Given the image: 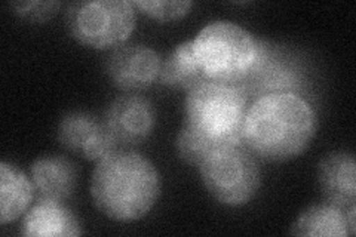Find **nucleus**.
Returning a JSON list of instances; mask_svg holds the SVG:
<instances>
[{"label":"nucleus","mask_w":356,"mask_h":237,"mask_svg":"<svg viewBox=\"0 0 356 237\" xmlns=\"http://www.w3.org/2000/svg\"><path fill=\"white\" fill-rule=\"evenodd\" d=\"M250 98L241 85L205 81L187 91L183 126L211 150L242 142Z\"/></svg>","instance_id":"obj_3"},{"label":"nucleus","mask_w":356,"mask_h":237,"mask_svg":"<svg viewBox=\"0 0 356 237\" xmlns=\"http://www.w3.org/2000/svg\"><path fill=\"white\" fill-rule=\"evenodd\" d=\"M132 5L156 21L171 22L184 18L195 3L183 0H136Z\"/></svg>","instance_id":"obj_17"},{"label":"nucleus","mask_w":356,"mask_h":237,"mask_svg":"<svg viewBox=\"0 0 356 237\" xmlns=\"http://www.w3.org/2000/svg\"><path fill=\"white\" fill-rule=\"evenodd\" d=\"M193 49L207 81L239 85L252 72L259 38L236 22L217 19L197 33Z\"/></svg>","instance_id":"obj_4"},{"label":"nucleus","mask_w":356,"mask_h":237,"mask_svg":"<svg viewBox=\"0 0 356 237\" xmlns=\"http://www.w3.org/2000/svg\"><path fill=\"white\" fill-rule=\"evenodd\" d=\"M70 36L94 49L124 44L137 26V13L127 0H92L73 3L65 15Z\"/></svg>","instance_id":"obj_6"},{"label":"nucleus","mask_w":356,"mask_h":237,"mask_svg":"<svg viewBox=\"0 0 356 237\" xmlns=\"http://www.w3.org/2000/svg\"><path fill=\"white\" fill-rule=\"evenodd\" d=\"M316 184L325 202L348 209L356 202V163L348 150L327 153L316 166Z\"/></svg>","instance_id":"obj_11"},{"label":"nucleus","mask_w":356,"mask_h":237,"mask_svg":"<svg viewBox=\"0 0 356 237\" xmlns=\"http://www.w3.org/2000/svg\"><path fill=\"white\" fill-rule=\"evenodd\" d=\"M318 116L297 94H272L252 101L242 125V142L267 162H288L302 156L314 141Z\"/></svg>","instance_id":"obj_1"},{"label":"nucleus","mask_w":356,"mask_h":237,"mask_svg":"<svg viewBox=\"0 0 356 237\" xmlns=\"http://www.w3.org/2000/svg\"><path fill=\"white\" fill-rule=\"evenodd\" d=\"M36 188L31 178L8 162L0 163V222L9 224L29 211Z\"/></svg>","instance_id":"obj_14"},{"label":"nucleus","mask_w":356,"mask_h":237,"mask_svg":"<svg viewBox=\"0 0 356 237\" xmlns=\"http://www.w3.org/2000/svg\"><path fill=\"white\" fill-rule=\"evenodd\" d=\"M57 138L64 149L95 163L119 149L104 119L89 111L74 110L64 115L58 123Z\"/></svg>","instance_id":"obj_9"},{"label":"nucleus","mask_w":356,"mask_h":237,"mask_svg":"<svg viewBox=\"0 0 356 237\" xmlns=\"http://www.w3.org/2000/svg\"><path fill=\"white\" fill-rule=\"evenodd\" d=\"M197 169L209 196L225 206L248 205L261 186L259 159L243 142L220 147Z\"/></svg>","instance_id":"obj_5"},{"label":"nucleus","mask_w":356,"mask_h":237,"mask_svg":"<svg viewBox=\"0 0 356 237\" xmlns=\"http://www.w3.org/2000/svg\"><path fill=\"white\" fill-rule=\"evenodd\" d=\"M103 119L118 145L131 147L150 137L156 125V111L146 97L127 94L111 101Z\"/></svg>","instance_id":"obj_10"},{"label":"nucleus","mask_w":356,"mask_h":237,"mask_svg":"<svg viewBox=\"0 0 356 237\" xmlns=\"http://www.w3.org/2000/svg\"><path fill=\"white\" fill-rule=\"evenodd\" d=\"M289 234L309 237H348L350 230L346 209L328 202L306 208L291 225Z\"/></svg>","instance_id":"obj_15"},{"label":"nucleus","mask_w":356,"mask_h":237,"mask_svg":"<svg viewBox=\"0 0 356 237\" xmlns=\"http://www.w3.org/2000/svg\"><path fill=\"white\" fill-rule=\"evenodd\" d=\"M205 81L207 77L196 60L193 40H186L177 44L165 58H162L159 82L163 86L183 89L187 92Z\"/></svg>","instance_id":"obj_16"},{"label":"nucleus","mask_w":356,"mask_h":237,"mask_svg":"<svg viewBox=\"0 0 356 237\" xmlns=\"http://www.w3.org/2000/svg\"><path fill=\"white\" fill-rule=\"evenodd\" d=\"M82 233L76 213L64 202L48 199H38L19 224V234L26 237H73Z\"/></svg>","instance_id":"obj_12"},{"label":"nucleus","mask_w":356,"mask_h":237,"mask_svg":"<svg viewBox=\"0 0 356 237\" xmlns=\"http://www.w3.org/2000/svg\"><path fill=\"white\" fill-rule=\"evenodd\" d=\"M162 191L156 166L137 152L119 147L97 162L89 193L104 217L118 222H132L146 217Z\"/></svg>","instance_id":"obj_2"},{"label":"nucleus","mask_w":356,"mask_h":237,"mask_svg":"<svg viewBox=\"0 0 356 237\" xmlns=\"http://www.w3.org/2000/svg\"><path fill=\"white\" fill-rule=\"evenodd\" d=\"M162 58L154 49L138 43H124L106 60V74L124 92H140L159 81Z\"/></svg>","instance_id":"obj_8"},{"label":"nucleus","mask_w":356,"mask_h":237,"mask_svg":"<svg viewBox=\"0 0 356 237\" xmlns=\"http://www.w3.org/2000/svg\"><path fill=\"white\" fill-rule=\"evenodd\" d=\"M13 8L14 14L33 24H43V22L51 21L55 15L60 13V2H13L9 3Z\"/></svg>","instance_id":"obj_18"},{"label":"nucleus","mask_w":356,"mask_h":237,"mask_svg":"<svg viewBox=\"0 0 356 237\" xmlns=\"http://www.w3.org/2000/svg\"><path fill=\"white\" fill-rule=\"evenodd\" d=\"M30 178L38 191V199L65 202L77 188L76 165L58 154H44L30 165Z\"/></svg>","instance_id":"obj_13"},{"label":"nucleus","mask_w":356,"mask_h":237,"mask_svg":"<svg viewBox=\"0 0 356 237\" xmlns=\"http://www.w3.org/2000/svg\"><path fill=\"white\" fill-rule=\"evenodd\" d=\"M307 70L298 52L259 39L257 60L252 72L239 83L250 101L272 94L302 95L307 86Z\"/></svg>","instance_id":"obj_7"}]
</instances>
